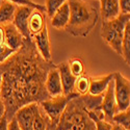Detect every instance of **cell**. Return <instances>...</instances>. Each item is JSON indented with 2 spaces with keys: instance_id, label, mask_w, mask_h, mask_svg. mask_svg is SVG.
Returning a JSON list of instances; mask_svg holds the SVG:
<instances>
[{
  "instance_id": "1",
  "label": "cell",
  "mask_w": 130,
  "mask_h": 130,
  "mask_svg": "<svg viewBox=\"0 0 130 130\" xmlns=\"http://www.w3.org/2000/svg\"><path fill=\"white\" fill-rule=\"evenodd\" d=\"M55 66L40 55L31 39H24L21 48L0 63V97L5 106L4 117L7 121L15 117L19 108L50 98L45 81L48 72Z\"/></svg>"
},
{
  "instance_id": "2",
  "label": "cell",
  "mask_w": 130,
  "mask_h": 130,
  "mask_svg": "<svg viewBox=\"0 0 130 130\" xmlns=\"http://www.w3.org/2000/svg\"><path fill=\"white\" fill-rule=\"evenodd\" d=\"M68 4L70 20L64 30L74 37H88L99 20L96 6L85 0H68Z\"/></svg>"
},
{
  "instance_id": "3",
  "label": "cell",
  "mask_w": 130,
  "mask_h": 130,
  "mask_svg": "<svg viewBox=\"0 0 130 130\" xmlns=\"http://www.w3.org/2000/svg\"><path fill=\"white\" fill-rule=\"evenodd\" d=\"M91 121L82 97L78 96L68 102L56 124L62 130H85Z\"/></svg>"
},
{
  "instance_id": "4",
  "label": "cell",
  "mask_w": 130,
  "mask_h": 130,
  "mask_svg": "<svg viewBox=\"0 0 130 130\" xmlns=\"http://www.w3.org/2000/svg\"><path fill=\"white\" fill-rule=\"evenodd\" d=\"M128 22H130V15L123 14L113 20L102 21L101 38L119 55H122V40Z\"/></svg>"
},
{
  "instance_id": "5",
  "label": "cell",
  "mask_w": 130,
  "mask_h": 130,
  "mask_svg": "<svg viewBox=\"0 0 130 130\" xmlns=\"http://www.w3.org/2000/svg\"><path fill=\"white\" fill-rule=\"evenodd\" d=\"M75 97H78V95L75 93H73L69 96L61 95V96H57V97H51V98H48L44 101L40 102L39 104L50 122L58 123L68 102L71 99L75 98Z\"/></svg>"
},
{
  "instance_id": "6",
  "label": "cell",
  "mask_w": 130,
  "mask_h": 130,
  "mask_svg": "<svg viewBox=\"0 0 130 130\" xmlns=\"http://www.w3.org/2000/svg\"><path fill=\"white\" fill-rule=\"evenodd\" d=\"M112 80L118 111L125 110L130 106V80L120 72L113 73Z\"/></svg>"
},
{
  "instance_id": "7",
  "label": "cell",
  "mask_w": 130,
  "mask_h": 130,
  "mask_svg": "<svg viewBox=\"0 0 130 130\" xmlns=\"http://www.w3.org/2000/svg\"><path fill=\"white\" fill-rule=\"evenodd\" d=\"M100 109L103 115V119L107 122H110L112 120V117L118 112L117 101L113 94V80L110 81L107 90L102 95V100L100 104Z\"/></svg>"
},
{
  "instance_id": "8",
  "label": "cell",
  "mask_w": 130,
  "mask_h": 130,
  "mask_svg": "<svg viewBox=\"0 0 130 130\" xmlns=\"http://www.w3.org/2000/svg\"><path fill=\"white\" fill-rule=\"evenodd\" d=\"M34 9L35 8L26 5H18L16 8L13 24L24 39H31L28 31V19Z\"/></svg>"
},
{
  "instance_id": "9",
  "label": "cell",
  "mask_w": 130,
  "mask_h": 130,
  "mask_svg": "<svg viewBox=\"0 0 130 130\" xmlns=\"http://www.w3.org/2000/svg\"><path fill=\"white\" fill-rule=\"evenodd\" d=\"M32 42L35 43L38 52L40 55L45 60H51L52 54H51V44L49 39V32H48V26L47 24L42 29L41 32L31 38Z\"/></svg>"
},
{
  "instance_id": "10",
  "label": "cell",
  "mask_w": 130,
  "mask_h": 130,
  "mask_svg": "<svg viewBox=\"0 0 130 130\" xmlns=\"http://www.w3.org/2000/svg\"><path fill=\"white\" fill-rule=\"evenodd\" d=\"M56 69L59 73V77L62 85V94L64 96H69L73 94L76 77H74L73 74L71 73L68 66V61H63L59 64H56Z\"/></svg>"
},
{
  "instance_id": "11",
  "label": "cell",
  "mask_w": 130,
  "mask_h": 130,
  "mask_svg": "<svg viewBox=\"0 0 130 130\" xmlns=\"http://www.w3.org/2000/svg\"><path fill=\"white\" fill-rule=\"evenodd\" d=\"M45 88H46V92L50 98L51 97H57V96L63 95L59 73L56 69V66L52 68L48 72L46 81H45Z\"/></svg>"
},
{
  "instance_id": "12",
  "label": "cell",
  "mask_w": 130,
  "mask_h": 130,
  "mask_svg": "<svg viewBox=\"0 0 130 130\" xmlns=\"http://www.w3.org/2000/svg\"><path fill=\"white\" fill-rule=\"evenodd\" d=\"M4 30V44L15 51L19 50L23 45L24 38L19 32V30L15 27L13 23H8L2 26Z\"/></svg>"
},
{
  "instance_id": "13",
  "label": "cell",
  "mask_w": 130,
  "mask_h": 130,
  "mask_svg": "<svg viewBox=\"0 0 130 130\" xmlns=\"http://www.w3.org/2000/svg\"><path fill=\"white\" fill-rule=\"evenodd\" d=\"M113 79V73L104 76L90 77V90L89 94L92 96H102L107 90L110 81Z\"/></svg>"
},
{
  "instance_id": "14",
  "label": "cell",
  "mask_w": 130,
  "mask_h": 130,
  "mask_svg": "<svg viewBox=\"0 0 130 130\" xmlns=\"http://www.w3.org/2000/svg\"><path fill=\"white\" fill-rule=\"evenodd\" d=\"M100 13L102 21L113 20L121 15L119 0H100Z\"/></svg>"
},
{
  "instance_id": "15",
  "label": "cell",
  "mask_w": 130,
  "mask_h": 130,
  "mask_svg": "<svg viewBox=\"0 0 130 130\" xmlns=\"http://www.w3.org/2000/svg\"><path fill=\"white\" fill-rule=\"evenodd\" d=\"M51 25L55 29H64L70 20V7L68 2L62 4L50 18Z\"/></svg>"
},
{
  "instance_id": "16",
  "label": "cell",
  "mask_w": 130,
  "mask_h": 130,
  "mask_svg": "<svg viewBox=\"0 0 130 130\" xmlns=\"http://www.w3.org/2000/svg\"><path fill=\"white\" fill-rule=\"evenodd\" d=\"M44 14L45 13L41 12L39 9L32 10V13L28 19V31H29L30 38L35 37L39 32H41L42 29L47 24Z\"/></svg>"
},
{
  "instance_id": "17",
  "label": "cell",
  "mask_w": 130,
  "mask_h": 130,
  "mask_svg": "<svg viewBox=\"0 0 130 130\" xmlns=\"http://www.w3.org/2000/svg\"><path fill=\"white\" fill-rule=\"evenodd\" d=\"M17 6H18L17 4L10 1L2 0L1 4H0V26H3L8 23H13Z\"/></svg>"
},
{
  "instance_id": "18",
  "label": "cell",
  "mask_w": 130,
  "mask_h": 130,
  "mask_svg": "<svg viewBox=\"0 0 130 130\" xmlns=\"http://www.w3.org/2000/svg\"><path fill=\"white\" fill-rule=\"evenodd\" d=\"M48 118L42 110L40 104L35 111L34 121H32V130H47Z\"/></svg>"
},
{
  "instance_id": "19",
  "label": "cell",
  "mask_w": 130,
  "mask_h": 130,
  "mask_svg": "<svg viewBox=\"0 0 130 130\" xmlns=\"http://www.w3.org/2000/svg\"><path fill=\"white\" fill-rule=\"evenodd\" d=\"M125 62L129 66L130 61V22H128L124 29V36L122 40V55Z\"/></svg>"
},
{
  "instance_id": "20",
  "label": "cell",
  "mask_w": 130,
  "mask_h": 130,
  "mask_svg": "<svg viewBox=\"0 0 130 130\" xmlns=\"http://www.w3.org/2000/svg\"><path fill=\"white\" fill-rule=\"evenodd\" d=\"M111 123L123 127L125 130H129L130 129V109L127 108L125 110L118 111L112 117Z\"/></svg>"
},
{
  "instance_id": "21",
  "label": "cell",
  "mask_w": 130,
  "mask_h": 130,
  "mask_svg": "<svg viewBox=\"0 0 130 130\" xmlns=\"http://www.w3.org/2000/svg\"><path fill=\"white\" fill-rule=\"evenodd\" d=\"M89 90H90V77L85 76V75H81V76L77 77L74 84V93L77 94L78 96H84L89 94Z\"/></svg>"
},
{
  "instance_id": "22",
  "label": "cell",
  "mask_w": 130,
  "mask_h": 130,
  "mask_svg": "<svg viewBox=\"0 0 130 130\" xmlns=\"http://www.w3.org/2000/svg\"><path fill=\"white\" fill-rule=\"evenodd\" d=\"M68 66L69 69L71 71V73L73 74L74 77H79L81 75H83L84 73V64L81 58L79 57H73L68 61Z\"/></svg>"
},
{
  "instance_id": "23",
  "label": "cell",
  "mask_w": 130,
  "mask_h": 130,
  "mask_svg": "<svg viewBox=\"0 0 130 130\" xmlns=\"http://www.w3.org/2000/svg\"><path fill=\"white\" fill-rule=\"evenodd\" d=\"M66 2H68V0H45V13L47 14L48 18H51L54 13Z\"/></svg>"
},
{
  "instance_id": "24",
  "label": "cell",
  "mask_w": 130,
  "mask_h": 130,
  "mask_svg": "<svg viewBox=\"0 0 130 130\" xmlns=\"http://www.w3.org/2000/svg\"><path fill=\"white\" fill-rule=\"evenodd\" d=\"M2 1V0H1ZM7 1H10V2H13L17 5H26V6H30L32 8H35V9H39L41 10V12L43 13H45V6L44 5H41L35 1H32V0H7Z\"/></svg>"
},
{
  "instance_id": "25",
  "label": "cell",
  "mask_w": 130,
  "mask_h": 130,
  "mask_svg": "<svg viewBox=\"0 0 130 130\" xmlns=\"http://www.w3.org/2000/svg\"><path fill=\"white\" fill-rule=\"evenodd\" d=\"M16 51L12 48H9L4 43L0 45V63H2L4 60H6L10 55H13Z\"/></svg>"
},
{
  "instance_id": "26",
  "label": "cell",
  "mask_w": 130,
  "mask_h": 130,
  "mask_svg": "<svg viewBox=\"0 0 130 130\" xmlns=\"http://www.w3.org/2000/svg\"><path fill=\"white\" fill-rule=\"evenodd\" d=\"M120 12L123 15H130V0H119Z\"/></svg>"
},
{
  "instance_id": "27",
  "label": "cell",
  "mask_w": 130,
  "mask_h": 130,
  "mask_svg": "<svg viewBox=\"0 0 130 130\" xmlns=\"http://www.w3.org/2000/svg\"><path fill=\"white\" fill-rule=\"evenodd\" d=\"M7 130H21L20 127H19V125H18V122L16 121L15 118H13L10 121H8Z\"/></svg>"
},
{
  "instance_id": "28",
  "label": "cell",
  "mask_w": 130,
  "mask_h": 130,
  "mask_svg": "<svg viewBox=\"0 0 130 130\" xmlns=\"http://www.w3.org/2000/svg\"><path fill=\"white\" fill-rule=\"evenodd\" d=\"M5 116V106H4V103L0 97V120H2Z\"/></svg>"
},
{
  "instance_id": "29",
  "label": "cell",
  "mask_w": 130,
  "mask_h": 130,
  "mask_svg": "<svg viewBox=\"0 0 130 130\" xmlns=\"http://www.w3.org/2000/svg\"><path fill=\"white\" fill-rule=\"evenodd\" d=\"M47 130H62L60 129L56 123H52L48 120V125H47Z\"/></svg>"
},
{
  "instance_id": "30",
  "label": "cell",
  "mask_w": 130,
  "mask_h": 130,
  "mask_svg": "<svg viewBox=\"0 0 130 130\" xmlns=\"http://www.w3.org/2000/svg\"><path fill=\"white\" fill-rule=\"evenodd\" d=\"M7 125H8V121L6 120L5 117L2 120H0V130H7Z\"/></svg>"
},
{
  "instance_id": "31",
  "label": "cell",
  "mask_w": 130,
  "mask_h": 130,
  "mask_svg": "<svg viewBox=\"0 0 130 130\" xmlns=\"http://www.w3.org/2000/svg\"><path fill=\"white\" fill-rule=\"evenodd\" d=\"M4 43V30L3 27L0 26V45Z\"/></svg>"
},
{
  "instance_id": "32",
  "label": "cell",
  "mask_w": 130,
  "mask_h": 130,
  "mask_svg": "<svg viewBox=\"0 0 130 130\" xmlns=\"http://www.w3.org/2000/svg\"><path fill=\"white\" fill-rule=\"evenodd\" d=\"M111 130H125L123 127L119 126V125H116V124H112V129Z\"/></svg>"
},
{
  "instance_id": "33",
  "label": "cell",
  "mask_w": 130,
  "mask_h": 130,
  "mask_svg": "<svg viewBox=\"0 0 130 130\" xmlns=\"http://www.w3.org/2000/svg\"><path fill=\"white\" fill-rule=\"evenodd\" d=\"M1 83H2V74L0 72V86H1Z\"/></svg>"
}]
</instances>
